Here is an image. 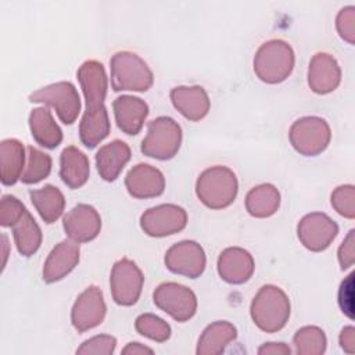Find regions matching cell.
<instances>
[{
	"instance_id": "29",
	"label": "cell",
	"mask_w": 355,
	"mask_h": 355,
	"mask_svg": "<svg viewBox=\"0 0 355 355\" xmlns=\"http://www.w3.org/2000/svg\"><path fill=\"white\" fill-rule=\"evenodd\" d=\"M11 229L17 250L21 255L31 257L39 250L42 244V230L28 211H25Z\"/></svg>"
},
{
	"instance_id": "40",
	"label": "cell",
	"mask_w": 355,
	"mask_h": 355,
	"mask_svg": "<svg viewBox=\"0 0 355 355\" xmlns=\"http://www.w3.org/2000/svg\"><path fill=\"white\" fill-rule=\"evenodd\" d=\"M122 354H129V355H141V354H153L154 351L140 343H129L122 351Z\"/></svg>"
},
{
	"instance_id": "26",
	"label": "cell",
	"mask_w": 355,
	"mask_h": 355,
	"mask_svg": "<svg viewBox=\"0 0 355 355\" xmlns=\"http://www.w3.org/2000/svg\"><path fill=\"white\" fill-rule=\"evenodd\" d=\"M29 128L35 141L46 148H55L62 140V132L46 107L32 110Z\"/></svg>"
},
{
	"instance_id": "18",
	"label": "cell",
	"mask_w": 355,
	"mask_h": 355,
	"mask_svg": "<svg viewBox=\"0 0 355 355\" xmlns=\"http://www.w3.org/2000/svg\"><path fill=\"white\" fill-rule=\"evenodd\" d=\"M79 244L72 240L58 243L49 254L43 266V280L54 283L64 279L79 262Z\"/></svg>"
},
{
	"instance_id": "21",
	"label": "cell",
	"mask_w": 355,
	"mask_h": 355,
	"mask_svg": "<svg viewBox=\"0 0 355 355\" xmlns=\"http://www.w3.org/2000/svg\"><path fill=\"white\" fill-rule=\"evenodd\" d=\"M112 107L118 128L126 135H137L148 114V105L139 97L119 96Z\"/></svg>"
},
{
	"instance_id": "16",
	"label": "cell",
	"mask_w": 355,
	"mask_h": 355,
	"mask_svg": "<svg viewBox=\"0 0 355 355\" xmlns=\"http://www.w3.org/2000/svg\"><path fill=\"white\" fill-rule=\"evenodd\" d=\"M125 184L130 196L136 198H150L164 193L165 179L159 169L147 164H137L128 172Z\"/></svg>"
},
{
	"instance_id": "35",
	"label": "cell",
	"mask_w": 355,
	"mask_h": 355,
	"mask_svg": "<svg viewBox=\"0 0 355 355\" xmlns=\"http://www.w3.org/2000/svg\"><path fill=\"white\" fill-rule=\"evenodd\" d=\"M331 205L336 208V211L345 216L352 219L354 218V186H340L331 193Z\"/></svg>"
},
{
	"instance_id": "28",
	"label": "cell",
	"mask_w": 355,
	"mask_h": 355,
	"mask_svg": "<svg viewBox=\"0 0 355 355\" xmlns=\"http://www.w3.org/2000/svg\"><path fill=\"white\" fill-rule=\"evenodd\" d=\"M280 205L279 190L269 183L251 189L245 197V208L255 218H268L273 215Z\"/></svg>"
},
{
	"instance_id": "15",
	"label": "cell",
	"mask_w": 355,
	"mask_h": 355,
	"mask_svg": "<svg viewBox=\"0 0 355 355\" xmlns=\"http://www.w3.org/2000/svg\"><path fill=\"white\" fill-rule=\"evenodd\" d=\"M101 229L98 212L87 204H78L64 218V230L69 240L87 243L97 237Z\"/></svg>"
},
{
	"instance_id": "38",
	"label": "cell",
	"mask_w": 355,
	"mask_h": 355,
	"mask_svg": "<svg viewBox=\"0 0 355 355\" xmlns=\"http://www.w3.org/2000/svg\"><path fill=\"white\" fill-rule=\"evenodd\" d=\"M290 352H291L290 347L286 345L284 343H266V344H263L258 348L259 355H269V354L286 355V354H290Z\"/></svg>"
},
{
	"instance_id": "41",
	"label": "cell",
	"mask_w": 355,
	"mask_h": 355,
	"mask_svg": "<svg viewBox=\"0 0 355 355\" xmlns=\"http://www.w3.org/2000/svg\"><path fill=\"white\" fill-rule=\"evenodd\" d=\"M1 247H3V268H4L6 262H7V257H8V252H7L8 239H7L6 234H1Z\"/></svg>"
},
{
	"instance_id": "7",
	"label": "cell",
	"mask_w": 355,
	"mask_h": 355,
	"mask_svg": "<svg viewBox=\"0 0 355 355\" xmlns=\"http://www.w3.org/2000/svg\"><path fill=\"white\" fill-rule=\"evenodd\" d=\"M293 147L302 155L312 157L322 153L330 141V128L319 116H304L295 121L288 133Z\"/></svg>"
},
{
	"instance_id": "6",
	"label": "cell",
	"mask_w": 355,
	"mask_h": 355,
	"mask_svg": "<svg viewBox=\"0 0 355 355\" xmlns=\"http://www.w3.org/2000/svg\"><path fill=\"white\" fill-rule=\"evenodd\" d=\"M182 129L169 116H158L147 126V135L141 141V153L157 159H169L179 151Z\"/></svg>"
},
{
	"instance_id": "17",
	"label": "cell",
	"mask_w": 355,
	"mask_h": 355,
	"mask_svg": "<svg viewBox=\"0 0 355 355\" xmlns=\"http://www.w3.org/2000/svg\"><path fill=\"white\" fill-rule=\"evenodd\" d=\"M254 259L251 254L240 247H230L220 252L218 258V273L220 279L230 284H241L254 273Z\"/></svg>"
},
{
	"instance_id": "5",
	"label": "cell",
	"mask_w": 355,
	"mask_h": 355,
	"mask_svg": "<svg viewBox=\"0 0 355 355\" xmlns=\"http://www.w3.org/2000/svg\"><path fill=\"white\" fill-rule=\"evenodd\" d=\"M111 85L115 92H146L151 87L154 76L148 65L135 53L119 51L111 61Z\"/></svg>"
},
{
	"instance_id": "10",
	"label": "cell",
	"mask_w": 355,
	"mask_h": 355,
	"mask_svg": "<svg viewBox=\"0 0 355 355\" xmlns=\"http://www.w3.org/2000/svg\"><path fill=\"white\" fill-rule=\"evenodd\" d=\"M143 283V273L133 261L122 258L112 266L110 286L112 298L118 305L129 306L136 304L141 294Z\"/></svg>"
},
{
	"instance_id": "36",
	"label": "cell",
	"mask_w": 355,
	"mask_h": 355,
	"mask_svg": "<svg viewBox=\"0 0 355 355\" xmlns=\"http://www.w3.org/2000/svg\"><path fill=\"white\" fill-rule=\"evenodd\" d=\"M338 304L341 311L349 319H354V273H349L343 280L338 290Z\"/></svg>"
},
{
	"instance_id": "27",
	"label": "cell",
	"mask_w": 355,
	"mask_h": 355,
	"mask_svg": "<svg viewBox=\"0 0 355 355\" xmlns=\"http://www.w3.org/2000/svg\"><path fill=\"white\" fill-rule=\"evenodd\" d=\"M29 197L46 223H53L62 215L65 198L58 187L47 184L39 190H31Z\"/></svg>"
},
{
	"instance_id": "22",
	"label": "cell",
	"mask_w": 355,
	"mask_h": 355,
	"mask_svg": "<svg viewBox=\"0 0 355 355\" xmlns=\"http://www.w3.org/2000/svg\"><path fill=\"white\" fill-rule=\"evenodd\" d=\"M130 159V147L122 140H114L103 147L96 154V165L100 176L107 180H115L123 166Z\"/></svg>"
},
{
	"instance_id": "39",
	"label": "cell",
	"mask_w": 355,
	"mask_h": 355,
	"mask_svg": "<svg viewBox=\"0 0 355 355\" xmlns=\"http://www.w3.org/2000/svg\"><path fill=\"white\" fill-rule=\"evenodd\" d=\"M340 345L341 348L348 352V354H354V347H355V330L352 326H348L345 329L341 330L340 334Z\"/></svg>"
},
{
	"instance_id": "25",
	"label": "cell",
	"mask_w": 355,
	"mask_h": 355,
	"mask_svg": "<svg viewBox=\"0 0 355 355\" xmlns=\"http://www.w3.org/2000/svg\"><path fill=\"white\" fill-rule=\"evenodd\" d=\"M237 337L236 327L226 322L218 320L207 326L198 338L196 352L198 355H218Z\"/></svg>"
},
{
	"instance_id": "12",
	"label": "cell",
	"mask_w": 355,
	"mask_h": 355,
	"mask_svg": "<svg viewBox=\"0 0 355 355\" xmlns=\"http://www.w3.org/2000/svg\"><path fill=\"white\" fill-rule=\"evenodd\" d=\"M205 262L202 247L191 240L173 244L165 254V265L171 272L191 279L198 277L204 272Z\"/></svg>"
},
{
	"instance_id": "37",
	"label": "cell",
	"mask_w": 355,
	"mask_h": 355,
	"mask_svg": "<svg viewBox=\"0 0 355 355\" xmlns=\"http://www.w3.org/2000/svg\"><path fill=\"white\" fill-rule=\"evenodd\" d=\"M338 262L341 269H347L354 263V230H349L338 248Z\"/></svg>"
},
{
	"instance_id": "3",
	"label": "cell",
	"mask_w": 355,
	"mask_h": 355,
	"mask_svg": "<svg viewBox=\"0 0 355 355\" xmlns=\"http://www.w3.org/2000/svg\"><path fill=\"white\" fill-rule=\"evenodd\" d=\"M237 178L226 166H212L205 169L197 179L196 193L200 201L212 209L229 207L237 196Z\"/></svg>"
},
{
	"instance_id": "9",
	"label": "cell",
	"mask_w": 355,
	"mask_h": 355,
	"mask_svg": "<svg viewBox=\"0 0 355 355\" xmlns=\"http://www.w3.org/2000/svg\"><path fill=\"white\" fill-rule=\"evenodd\" d=\"M154 304L176 322L191 319L197 311V297L186 286L168 282L159 284L154 291Z\"/></svg>"
},
{
	"instance_id": "20",
	"label": "cell",
	"mask_w": 355,
	"mask_h": 355,
	"mask_svg": "<svg viewBox=\"0 0 355 355\" xmlns=\"http://www.w3.org/2000/svg\"><path fill=\"white\" fill-rule=\"evenodd\" d=\"M171 100L173 107L190 121H200L209 111V98L201 86L173 87Z\"/></svg>"
},
{
	"instance_id": "2",
	"label": "cell",
	"mask_w": 355,
	"mask_h": 355,
	"mask_svg": "<svg viewBox=\"0 0 355 355\" xmlns=\"http://www.w3.org/2000/svg\"><path fill=\"white\" fill-rule=\"evenodd\" d=\"M250 312L261 330L275 333L282 330L290 318V301L282 288L266 284L254 297Z\"/></svg>"
},
{
	"instance_id": "8",
	"label": "cell",
	"mask_w": 355,
	"mask_h": 355,
	"mask_svg": "<svg viewBox=\"0 0 355 355\" xmlns=\"http://www.w3.org/2000/svg\"><path fill=\"white\" fill-rule=\"evenodd\" d=\"M32 103H43L53 107L65 125L75 122L80 112V98L75 86L69 82H57L42 87L29 96Z\"/></svg>"
},
{
	"instance_id": "19",
	"label": "cell",
	"mask_w": 355,
	"mask_h": 355,
	"mask_svg": "<svg viewBox=\"0 0 355 355\" xmlns=\"http://www.w3.org/2000/svg\"><path fill=\"white\" fill-rule=\"evenodd\" d=\"M341 78V71L337 61L327 53H318L309 62L308 83L318 94L333 92Z\"/></svg>"
},
{
	"instance_id": "4",
	"label": "cell",
	"mask_w": 355,
	"mask_h": 355,
	"mask_svg": "<svg viewBox=\"0 0 355 355\" xmlns=\"http://www.w3.org/2000/svg\"><path fill=\"white\" fill-rule=\"evenodd\" d=\"M294 68V51L288 43L273 39L263 43L254 57V72L266 83H280Z\"/></svg>"
},
{
	"instance_id": "33",
	"label": "cell",
	"mask_w": 355,
	"mask_h": 355,
	"mask_svg": "<svg viewBox=\"0 0 355 355\" xmlns=\"http://www.w3.org/2000/svg\"><path fill=\"white\" fill-rule=\"evenodd\" d=\"M25 211L26 208L17 197L11 194L3 196L0 201V225L4 227H12Z\"/></svg>"
},
{
	"instance_id": "23",
	"label": "cell",
	"mask_w": 355,
	"mask_h": 355,
	"mask_svg": "<svg viewBox=\"0 0 355 355\" xmlns=\"http://www.w3.org/2000/svg\"><path fill=\"white\" fill-rule=\"evenodd\" d=\"M90 173L87 157L76 147H65L60 155V176L69 189L82 187Z\"/></svg>"
},
{
	"instance_id": "32",
	"label": "cell",
	"mask_w": 355,
	"mask_h": 355,
	"mask_svg": "<svg viewBox=\"0 0 355 355\" xmlns=\"http://www.w3.org/2000/svg\"><path fill=\"white\" fill-rule=\"evenodd\" d=\"M135 327L139 334L162 343L171 337V326L161 318L153 313H143L136 319Z\"/></svg>"
},
{
	"instance_id": "34",
	"label": "cell",
	"mask_w": 355,
	"mask_h": 355,
	"mask_svg": "<svg viewBox=\"0 0 355 355\" xmlns=\"http://www.w3.org/2000/svg\"><path fill=\"white\" fill-rule=\"evenodd\" d=\"M116 338L112 336L101 334L86 340L78 349L76 354H96V355H111L115 351Z\"/></svg>"
},
{
	"instance_id": "24",
	"label": "cell",
	"mask_w": 355,
	"mask_h": 355,
	"mask_svg": "<svg viewBox=\"0 0 355 355\" xmlns=\"http://www.w3.org/2000/svg\"><path fill=\"white\" fill-rule=\"evenodd\" d=\"M25 168V148L17 139H6L0 143V179L4 186L21 179Z\"/></svg>"
},
{
	"instance_id": "1",
	"label": "cell",
	"mask_w": 355,
	"mask_h": 355,
	"mask_svg": "<svg viewBox=\"0 0 355 355\" xmlns=\"http://www.w3.org/2000/svg\"><path fill=\"white\" fill-rule=\"evenodd\" d=\"M78 80L86 98V111L79 125V137L86 147L94 148L108 136L111 129L104 105L108 85L103 64L96 60L85 61L78 69Z\"/></svg>"
},
{
	"instance_id": "31",
	"label": "cell",
	"mask_w": 355,
	"mask_h": 355,
	"mask_svg": "<svg viewBox=\"0 0 355 355\" xmlns=\"http://www.w3.org/2000/svg\"><path fill=\"white\" fill-rule=\"evenodd\" d=\"M295 352L302 355H319L326 349V336L316 326H305L300 329L293 338Z\"/></svg>"
},
{
	"instance_id": "14",
	"label": "cell",
	"mask_w": 355,
	"mask_h": 355,
	"mask_svg": "<svg viewBox=\"0 0 355 355\" xmlns=\"http://www.w3.org/2000/svg\"><path fill=\"white\" fill-rule=\"evenodd\" d=\"M105 302L98 287H87L75 301L71 311V320L73 327L83 333L98 326L105 316Z\"/></svg>"
},
{
	"instance_id": "30",
	"label": "cell",
	"mask_w": 355,
	"mask_h": 355,
	"mask_svg": "<svg viewBox=\"0 0 355 355\" xmlns=\"http://www.w3.org/2000/svg\"><path fill=\"white\" fill-rule=\"evenodd\" d=\"M51 171V158L49 154L29 146L26 148V165L21 180L26 184H35L49 176Z\"/></svg>"
},
{
	"instance_id": "13",
	"label": "cell",
	"mask_w": 355,
	"mask_h": 355,
	"mask_svg": "<svg viewBox=\"0 0 355 355\" xmlns=\"http://www.w3.org/2000/svg\"><path fill=\"white\" fill-rule=\"evenodd\" d=\"M298 239L311 251H322L330 245L338 233V226L327 215L313 212L305 215L297 227Z\"/></svg>"
},
{
	"instance_id": "11",
	"label": "cell",
	"mask_w": 355,
	"mask_h": 355,
	"mask_svg": "<svg viewBox=\"0 0 355 355\" xmlns=\"http://www.w3.org/2000/svg\"><path fill=\"white\" fill-rule=\"evenodd\" d=\"M187 225L186 211L175 204H161L147 209L140 218V226L148 236L164 237L183 230Z\"/></svg>"
}]
</instances>
